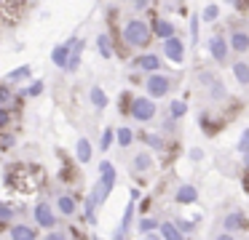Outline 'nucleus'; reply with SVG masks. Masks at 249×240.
Wrapping results in <instances>:
<instances>
[{
  "label": "nucleus",
  "mask_w": 249,
  "mask_h": 240,
  "mask_svg": "<svg viewBox=\"0 0 249 240\" xmlns=\"http://www.w3.org/2000/svg\"><path fill=\"white\" fill-rule=\"evenodd\" d=\"M153 40V30L150 21H145L142 16H129L124 21V43L129 48H137V51H147Z\"/></svg>",
  "instance_id": "f257e3e1"
},
{
  "label": "nucleus",
  "mask_w": 249,
  "mask_h": 240,
  "mask_svg": "<svg viewBox=\"0 0 249 240\" xmlns=\"http://www.w3.org/2000/svg\"><path fill=\"white\" fill-rule=\"evenodd\" d=\"M115 179H118L115 165L110 163V160H102V163H99V179H97V184L91 187V192H89L97 206H102L110 197V192H113V187H115Z\"/></svg>",
  "instance_id": "f03ea898"
},
{
  "label": "nucleus",
  "mask_w": 249,
  "mask_h": 240,
  "mask_svg": "<svg viewBox=\"0 0 249 240\" xmlns=\"http://www.w3.org/2000/svg\"><path fill=\"white\" fill-rule=\"evenodd\" d=\"M174 88V80L169 78L166 72H150L145 78V94L150 96V99H166L169 94H172Z\"/></svg>",
  "instance_id": "7ed1b4c3"
},
{
  "label": "nucleus",
  "mask_w": 249,
  "mask_h": 240,
  "mask_svg": "<svg viewBox=\"0 0 249 240\" xmlns=\"http://www.w3.org/2000/svg\"><path fill=\"white\" fill-rule=\"evenodd\" d=\"M206 51H209L212 62L217 64V67H228L231 64V43H228L225 35H212L209 40H206Z\"/></svg>",
  "instance_id": "20e7f679"
},
{
  "label": "nucleus",
  "mask_w": 249,
  "mask_h": 240,
  "mask_svg": "<svg viewBox=\"0 0 249 240\" xmlns=\"http://www.w3.org/2000/svg\"><path fill=\"white\" fill-rule=\"evenodd\" d=\"M33 219H35V227H38V229H46V232L59 227V213H56V208L51 206V203H46V200L35 203Z\"/></svg>",
  "instance_id": "39448f33"
},
{
  "label": "nucleus",
  "mask_w": 249,
  "mask_h": 240,
  "mask_svg": "<svg viewBox=\"0 0 249 240\" xmlns=\"http://www.w3.org/2000/svg\"><path fill=\"white\" fill-rule=\"evenodd\" d=\"M131 117H134L137 123H150L153 117L158 115V107H156V99H150V96H134L131 99Z\"/></svg>",
  "instance_id": "423d86ee"
},
{
  "label": "nucleus",
  "mask_w": 249,
  "mask_h": 240,
  "mask_svg": "<svg viewBox=\"0 0 249 240\" xmlns=\"http://www.w3.org/2000/svg\"><path fill=\"white\" fill-rule=\"evenodd\" d=\"M161 53L163 59H169L172 64H185V56H188V46L179 35L169 37V40H161Z\"/></svg>",
  "instance_id": "0eeeda50"
},
{
  "label": "nucleus",
  "mask_w": 249,
  "mask_h": 240,
  "mask_svg": "<svg viewBox=\"0 0 249 240\" xmlns=\"http://www.w3.org/2000/svg\"><path fill=\"white\" fill-rule=\"evenodd\" d=\"M131 67L140 69V72H145V75H150V72H161V67H163V56H161V53H156V51H142V53H137V56L131 59Z\"/></svg>",
  "instance_id": "6e6552de"
},
{
  "label": "nucleus",
  "mask_w": 249,
  "mask_h": 240,
  "mask_svg": "<svg viewBox=\"0 0 249 240\" xmlns=\"http://www.w3.org/2000/svg\"><path fill=\"white\" fill-rule=\"evenodd\" d=\"M72 40H75V35L67 37L65 43H56V46L51 48V64H54L56 69L67 67V62H70V51H72Z\"/></svg>",
  "instance_id": "1a4fd4ad"
},
{
  "label": "nucleus",
  "mask_w": 249,
  "mask_h": 240,
  "mask_svg": "<svg viewBox=\"0 0 249 240\" xmlns=\"http://www.w3.org/2000/svg\"><path fill=\"white\" fill-rule=\"evenodd\" d=\"M150 30H153V37H158V40H169V37L177 35V24H174L172 19H166V16L153 19L150 21Z\"/></svg>",
  "instance_id": "9d476101"
},
{
  "label": "nucleus",
  "mask_w": 249,
  "mask_h": 240,
  "mask_svg": "<svg viewBox=\"0 0 249 240\" xmlns=\"http://www.w3.org/2000/svg\"><path fill=\"white\" fill-rule=\"evenodd\" d=\"M54 208H56V213H59V216L72 219V216L78 213V200H75V195H70V192H62V195H56Z\"/></svg>",
  "instance_id": "9b49d317"
},
{
  "label": "nucleus",
  "mask_w": 249,
  "mask_h": 240,
  "mask_svg": "<svg viewBox=\"0 0 249 240\" xmlns=\"http://www.w3.org/2000/svg\"><path fill=\"white\" fill-rule=\"evenodd\" d=\"M222 227H225V232H247L249 229V219H247V213L244 211H231L225 216V222H222Z\"/></svg>",
  "instance_id": "f8f14e48"
},
{
  "label": "nucleus",
  "mask_w": 249,
  "mask_h": 240,
  "mask_svg": "<svg viewBox=\"0 0 249 240\" xmlns=\"http://www.w3.org/2000/svg\"><path fill=\"white\" fill-rule=\"evenodd\" d=\"M228 43H231V51L236 53V56H244V53L249 51V32L241 30V27H236V30L228 35Z\"/></svg>",
  "instance_id": "ddd939ff"
},
{
  "label": "nucleus",
  "mask_w": 249,
  "mask_h": 240,
  "mask_svg": "<svg viewBox=\"0 0 249 240\" xmlns=\"http://www.w3.org/2000/svg\"><path fill=\"white\" fill-rule=\"evenodd\" d=\"M8 238L11 240H40L38 238V227L24 224V222H14L11 227H8Z\"/></svg>",
  "instance_id": "4468645a"
},
{
  "label": "nucleus",
  "mask_w": 249,
  "mask_h": 240,
  "mask_svg": "<svg viewBox=\"0 0 249 240\" xmlns=\"http://www.w3.org/2000/svg\"><path fill=\"white\" fill-rule=\"evenodd\" d=\"M153 155L150 152H145V149H140V152L134 155V158H131V171H134L137 176H147L153 171Z\"/></svg>",
  "instance_id": "2eb2a0df"
},
{
  "label": "nucleus",
  "mask_w": 249,
  "mask_h": 240,
  "mask_svg": "<svg viewBox=\"0 0 249 240\" xmlns=\"http://www.w3.org/2000/svg\"><path fill=\"white\" fill-rule=\"evenodd\" d=\"M83 48H86V40H81V37L75 35V40H72V51H70V62H67L65 72L75 75L78 69H81V62H83Z\"/></svg>",
  "instance_id": "dca6fc26"
},
{
  "label": "nucleus",
  "mask_w": 249,
  "mask_h": 240,
  "mask_svg": "<svg viewBox=\"0 0 249 240\" xmlns=\"http://www.w3.org/2000/svg\"><path fill=\"white\" fill-rule=\"evenodd\" d=\"M231 69H233V78L241 88H249V62L247 59H236L231 62Z\"/></svg>",
  "instance_id": "f3484780"
},
{
  "label": "nucleus",
  "mask_w": 249,
  "mask_h": 240,
  "mask_svg": "<svg viewBox=\"0 0 249 240\" xmlns=\"http://www.w3.org/2000/svg\"><path fill=\"white\" fill-rule=\"evenodd\" d=\"M89 101H91V107L97 112L107 110V104H110V99H107V94H105L102 85H91V88H89Z\"/></svg>",
  "instance_id": "a211bd4d"
},
{
  "label": "nucleus",
  "mask_w": 249,
  "mask_h": 240,
  "mask_svg": "<svg viewBox=\"0 0 249 240\" xmlns=\"http://www.w3.org/2000/svg\"><path fill=\"white\" fill-rule=\"evenodd\" d=\"M6 83H30V80H33V67H30V64H22V67H14L11 72L6 75Z\"/></svg>",
  "instance_id": "6ab92c4d"
},
{
  "label": "nucleus",
  "mask_w": 249,
  "mask_h": 240,
  "mask_svg": "<svg viewBox=\"0 0 249 240\" xmlns=\"http://www.w3.org/2000/svg\"><path fill=\"white\" fill-rule=\"evenodd\" d=\"M91 155H94V144L89 142L86 136H81V139L75 142V160H78V163L86 165L89 160H91Z\"/></svg>",
  "instance_id": "aec40b11"
},
{
  "label": "nucleus",
  "mask_w": 249,
  "mask_h": 240,
  "mask_svg": "<svg viewBox=\"0 0 249 240\" xmlns=\"http://www.w3.org/2000/svg\"><path fill=\"white\" fill-rule=\"evenodd\" d=\"M174 200L179 203V206H190V203L198 200V190H196L193 184H179L177 195H174Z\"/></svg>",
  "instance_id": "412c9836"
},
{
  "label": "nucleus",
  "mask_w": 249,
  "mask_h": 240,
  "mask_svg": "<svg viewBox=\"0 0 249 240\" xmlns=\"http://www.w3.org/2000/svg\"><path fill=\"white\" fill-rule=\"evenodd\" d=\"M134 131H131V128L129 126H118V128H115V144H118V147L121 149H129L131 147V144H134Z\"/></svg>",
  "instance_id": "4be33fe9"
},
{
  "label": "nucleus",
  "mask_w": 249,
  "mask_h": 240,
  "mask_svg": "<svg viewBox=\"0 0 249 240\" xmlns=\"http://www.w3.org/2000/svg\"><path fill=\"white\" fill-rule=\"evenodd\" d=\"M97 51L102 59H113L115 56V48H113V40H110L107 32H99L97 35Z\"/></svg>",
  "instance_id": "5701e85b"
},
{
  "label": "nucleus",
  "mask_w": 249,
  "mask_h": 240,
  "mask_svg": "<svg viewBox=\"0 0 249 240\" xmlns=\"http://www.w3.org/2000/svg\"><path fill=\"white\" fill-rule=\"evenodd\" d=\"M204 91H206V96H209L212 101H222V99H228V88H225V83H222L220 78H217L212 85H206Z\"/></svg>",
  "instance_id": "b1692460"
},
{
  "label": "nucleus",
  "mask_w": 249,
  "mask_h": 240,
  "mask_svg": "<svg viewBox=\"0 0 249 240\" xmlns=\"http://www.w3.org/2000/svg\"><path fill=\"white\" fill-rule=\"evenodd\" d=\"M158 232H161V238H163V240H185V235L179 232V227H177L174 222H161Z\"/></svg>",
  "instance_id": "393cba45"
},
{
  "label": "nucleus",
  "mask_w": 249,
  "mask_h": 240,
  "mask_svg": "<svg viewBox=\"0 0 249 240\" xmlns=\"http://www.w3.org/2000/svg\"><path fill=\"white\" fill-rule=\"evenodd\" d=\"M158 227H161V222H158V219H153V216H140V219H137V232H140V235L156 232Z\"/></svg>",
  "instance_id": "a878e982"
},
{
  "label": "nucleus",
  "mask_w": 249,
  "mask_h": 240,
  "mask_svg": "<svg viewBox=\"0 0 249 240\" xmlns=\"http://www.w3.org/2000/svg\"><path fill=\"white\" fill-rule=\"evenodd\" d=\"M201 19H204V24H214L217 19H220V5L217 3H209V5H204V11H201Z\"/></svg>",
  "instance_id": "bb28decb"
},
{
  "label": "nucleus",
  "mask_w": 249,
  "mask_h": 240,
  "mask_svg": "<svg viewBox=\"0 0 249 240\" xmlns=\"http://www.w3.org/2000/svg\"><path fill=\"white\" fill-rule=\"evenodd\" d=\"M97 203L91 200V195L86 197V203H83V219H86V224H97Z\"/></svg>",
  "instance_id": "cd10ccee"
},
{
  "label": "nucleus",
  "mask_w": 249,
  "mask_h": 240,
  "mask_svg": "<svg viewBox=\"0 0 249 240\" xmlns=\"http://www.w3.org/2000/svg\"><path fill=\"white\" fill-rule=\"evenodd\" d=\"M24 91H27V99H38V96L46 91V83H43V80H38V78H33L27 85H24Z\"/></svg>",
  "instance_id": "c85d7f7f"
},
{
  "label": "nucleus",
  "mask_w": 249,
  "mask_h": 240,
  "mask_svg": "<svg viewBox=\"0 0 249 240\" xmlns=\"http://www.w3.org/2000/svg\"><path fill=\"white\" fill-rule=\"evenodd\" d=\"M14 94L17 91L11 88V83H6V80H0V107H8L14 101Z\"/></svg>",
  "instance_id": "c756f323"
},
{
  "label": "nucleus",
  "mask_w": 249,
  "mask_h": 240,
  "mask_svg": "<svg viewBox=\"0 0 249 240\" xmlns=\"http://www.w3.org/2000/svg\"><path fill=\"white\" fill-rule=\"evenodd\" d=\"M115 144V128H105L102 136H99V152H107Z\"/></svg>",
  "instance_id": "7c9ffc66"
},
{
  "label": "nucleus",
  "mask_w": 249,
  "mask_h": 240,
  "mask_svg": "<svg viewBox=\"0 0 249 240\" xmlns=\"http://www.w3.org/2000/svg\"><path fill=\"white\" fill-rule=\"evenodd\" d=\"M185 112H188V104H185L182 99H174L172 104H169V115H172L174 120H179V117H185Z\"/></svg>",
  "instance_id": "2f4dec72"
},
{
  "label": "nucleus",
  "mask_w": 249,
  "mask_h": 240,
  "mask_svg": "<svg viewBox=\"0 0 249 240\" xmlns=\"http://www.w3.org/2000/svg\"><path fill=\"white\" fill-rule=\"evenodd\" d=\"M134 213H137V208H134V200H129L126 203V211H124V219H121V227L129 232V227H131V222H134Z\"/></svg>",
  "instance_id": "473e14b6"
},
{
  "label": "nucleus",
  "mask_w": 249,
  "mask_h": 240,
  "mask_svg": "<svg viewBox=\"0 0 249 240\" xmlns=\"http://www.w3.org/2000/svg\"><path fill=\"white\" fill-rule=\"evenodd\" d=\"M14 144H17V136L8 133V128H6V131H0V152H8Z\"/></svg>",
  "instance_id": "72a5a7b5"
},
{
  "label": "nucleus",
  "mask_w": 249,
  "mask_h": 240,
  "mask_svg": "<svg viewBox=\"0 0 249 240\" xmlns=\"http://www.w3.org/2000/svg\"><path fill=\"white\" fill-rule=\"evenodd\" d=\"M17 213H19V211H17L14 206H8V203H0V222H8V224H11Z\"/></svg>",
  "instance_id": "f704fd0d"
},
{
  "label": "nucleus",
  "mask_w": 249,
  "mask_h": 240,
  "mask_svg": "<svg viewBox=\"0 0 249 240\" xmlns=\"http://www.w3.org/2000/svg\"><path fill=\"white\" fill-rule=\"evenodd\" d=\"M145 144H147L150 149H156V152H161V149H163V136H161V133H147V136H145Z\"/></svg>",
  "instance_id": "c9c22d12"
},
{
  "label": "nucleus",
  "mask_w": 249,
  "mask_h": 240,
  "mask_svg": "<svg viewBox=\"0 0 249 240\" xmlns=\"http://www.w3.org/2000/svg\"><path fill=\"white\" fill-rule=\"evenodd\" d=\"M11 120H14L11 107H0V131H6V128L11 126Z\"/></svg>",
  "instance_id": "e433bc0d"
},
{
  "label": "nucleus",
  "mask_w": 249,
  "mask_h": 240,
  "mask_svg": "<svg viewBox=\"0 0 249 240\" xmlns=\"http://www.w3.org/2000/svg\"><path fill=\"white\" fill-rule=\"evenodd\" d=\"M236 149H238L241 155H249V128H244V131H241V136H238Z\"/></svg>",
  "instance_id": "4c0bfd02"
},
{
  "label": "nucleus",
  "mask_w": 249,
  "mask_h": 240,
  "mask_svg": "<svg viewBox=\"0 0 249 240\" xmlns=\"http://www.w3.org/2000/svg\"><path fill=\"white\" fill-rule=\"evenodd\" d=\"M43 240H70V238H67V232H65V229H59V227H56V229H49V232L43 235Z\"/></svg>",
  "instance_id": "58836bf2"
},
{
  "label": "nucleus",
  "mask_w": 249,
  "mask_h": 240,
  "mask_svg": "<svg viewBox=\"0 0 249 240\" xmlns=\"http://www.w3.org/2000/svg\"><path fill=\"white\" fill-rule=\"evenodd\" d=\"M198 24H201V16L193 14L190 16V37H193V43H198Z\"/></svg>",
  "instance_id": "ea45409f"
},
{
  "label": "nucleus",
  "mask_w": 249,
  "mask_h": 240,
  "mask_svg": "<svg viewBox=\"0 0 249 240\" xmlns=\"http://www.w3.org/2000/svg\"><path fill=\"white\" fill-rule=\"evenodd\" d=\"M126 3H129L131 8L137 11V14H142L145 8H150V3H153V0H126Z\"/></svg>",
  "instance_id": "a19ab883"
},
{
  "label": "nucleus",
  "mask_w": 249,
  "mask_h": 240,
  "mask_svg": "<svg viewBox=\"0 0 249 240\" xmlns=\"http://www.w3.org/2000/svg\"><path fill=\"white\" fill-rule=\"evenodd\" d=\"M174 224L179 227V232H182V235H190V232H193V227H196L193 222H188V219H177Z\"/></svg>",
  "instance_id": "79ce46f5"
},
{
  "label": "nucleus",
  "mask_w": 249,
  "mask_h": 240,
  "mask_svg": "<svg viewBox=\"0 0 249 240\" xmlns=\"http://www.w3.org/2000/svg\"><path fill=\"white\" fill-rule=\"evenodd\" d=\"M174 123H177V120H174V117H172V115H169V117H166V120H163V123H161V131H166V133H169V131H174Z\"/></svg>",
  "instance_id": "37998d69"
},
{
  "label": "nucleus",
  "mask_w": 249,
  "mask_h": 240,
  "mask_svg": "<svg viewBox=\"0 0 249 240\" xmlns=\"http://www.w3.org/2000/svg\"><path fill=\"white\" fill-rule=\"evenodd\" d=\"M201 158H204V149H198V147L190 149V160H193V163H198Z\"/></svg>",
  "instance_id": "c03bdc74"
},
{
  "label": "nucleus",
  "mask_w": 249,
  "mask_h": 240,
  "mask_svg": "<svg viewBox=\"0 0 249 240\" xmlns=\"http://www.w3.org/2000/svg\"><path fill=\"white\" fill-rule=\"evenodd\" d=\"M140 240H163V238H161V232L156 229V232H145V235H140Z\"/></svg>",
  "instance_id": "a18cd8bd"
},
{
  "label": "nucleus",
  "mask_w": 249,
  "mask_h": 240,
  "mask_svg": "<svg viewBox=\"0 0 249 240\" xmlns=\"http://www.w3.org/2000/svg\"><path fill=\"white\" fill-rule=\"evenodd\" d=\"M113 240H126V229L121 227V224L115 227V232H113Z\"/></svg>",
  "instance_id": "49530a36"
},
{
  "label": "nucleus",
  "mask_w": 249,
  "mask_h": 240,
  "mask_svg": "<svg viewBox=\"0 0 249 240\" xmlns=\"http://www.w3.org/2000/svg\"><path fill=\"white\" fill-rule=\"evenodd\" d=\"M217 240H236V235H233V232H222V235H217Z\"/></svg>",
  "instance_id": "de8ad7c7"
},
{
  "label": "nucleus",
  "mask_w": 249,
  "mask_h": 240,
  "mask_svg": "<svg viewBox=\"0 0 249 240\" xmlns=\"http://www.w3.org/2000/svg\"><path fill=\"white\" fill-rule=\"evenodd\" d=\"M91 240H99V238H97V235H94V238H91Z\"/></svg>",
  "instance_id": "09e8293b"
},
{
  "label": "nucleus",
  "mask_w": 249,
  "mask_h": 240,
  "mask_svg": "<svg viewBox=\"0 0 249 240\" xmlns=\"http://www.w3.org/2000/svg\"><path fill=\"white\" fill-rule=\"evenodd\" d=\"M247 165H249V158H247Z\"/></svg>",
  "instance_id": "8fccbe9b"
}]
</instances>
